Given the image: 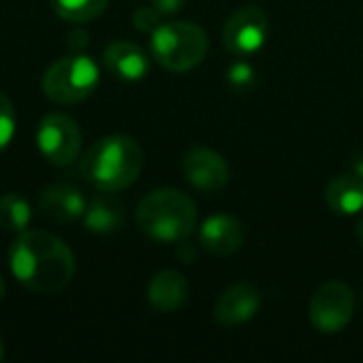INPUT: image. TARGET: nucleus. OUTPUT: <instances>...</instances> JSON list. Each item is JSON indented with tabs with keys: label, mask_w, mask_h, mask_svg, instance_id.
Listing matches in <instances>:
<instances>
[{
	"label": "nucleus",
	"mask_w": 363,
	"mask_h": 363,
	"mask_svg": "<svg viewBox=\"0 0 363 363\" xmlns=\"http://www.w3.org/2000/svg\"><path fill=\"white\" fill-rule=\"evenodd\" d=\"M351 170L363 181V151L353 155V160H351Z\"/></svg>",
	"instance_id": "nucleus-24"
},
{
	"label": "nucleus",
	"mask_w": 363,
	"mask_h": 363,
	"mask_svg": "<svg viewBox=\"0 0 363 363\" xmlns=\"http://www.w3.org/2000/svg\"><path fill=\"white\" fill-rule=\"evenodd\" d=\"M183 174L189 185L200 191H221L230 183V166L225 160L208 147H191L183 155Z\"/></svg>",
	"instance_id": "nucleus-9"
},
{
	"label": "nucleus",
	"mask_w": 363,
	"mask_h": 363,
	"mask_svg": "<svg viewBox=\"0 0 363 363\" xmlns=\"http://www.w3.org/2000/svg\"><path fill=\"white\" fill-rule=\"evenodd\" d=\"M104 66L111 74L123 81H140L149 72L147 53L128 40H117L104 49Z\"/></svg>",
	"instance_id": "nucleus-14"
},
{
	"label": "nucleus",
	"mask_w": 363,
	"mask_h": 363,
	"mask_svg": "<svg viewBox=\"0 0 363 363\" xmlns=\"http://www.w3.org/2000/svg\"><path fill=\"white\" fill-rule=\"evenodd\" d=\"M132 23L136 30L140 32H155L162 23V13L151 4V6H138L134 13H132Z\"/></svg>",
	"instance_id": "nucleus-21"
},
{
	"label": "nucleus",
	"mask_w": 363,
	"mask_h": 363,
	"mask_svg": "<svg viewBox=\"0 0 363 363\" xmlns=\"http://www.w3.org/2000/svg\"><path fill=\"white\" fill-rule=\"evenodd\" d=\"M100 83L98 64L83 53L55 60L43 77V91L57 104H77L89 98Z\"/></svg>",
	"instance_id": "nucleus-5"
},
{
	"label": "nucleus",
	"mask_w": 363,
	"mask_h": 363,
	"mask_svg": "<svg viewBox=\"0 0 363 363\" xmlns=\"http://www.w3.org/2000/svg\"><path fill=\"white\" fill-rule=\"evenodd\" d=\"M189 298V283L177 270L157 272L147 289V300L157 313H174Z\"/></svg>",
	"instance_id": "nucleus-13"
},
{
	"label": "nucleus",
	"mask_w": 363,
	"mask_h": 363,
	"mask_svg": "<svg viewBox=\"0 0 363 363\" xmlns=\"http://www.w3.org/2000/svg\"><path fill=\"white\" fill-rule=\"evenodd\" d=\"M4 294H6V287H4V281L0 279V302H2V298H4Z\"/></svg>",
	"instance_id": "nucleus-26"
},
{
	"label": "nucleus",
	"mask_w": 363,
	"mask_h": 363,
	"mask_svg": "<svg viewBox=\"0 0 363 363\" xmlns=\"http://www.w3.org/2000/svg\"><path fill=\"white\" fill-rule=\"evenodd\" d=\"M0 359H2V340H0Z\"/></svg>",
	"instance_id": "nucleus-27"
},
{
	"label": "nucleus",
	"mask_w": 363,
	"mask_h": 363,
	"mask_svg": "<svg viewBox=\"0 0 363 363\" xmlns=\"http://www.w3.org/2000/svg\"><path fill=\"white\" fill-rule=\"evenodd\" d=\"M228 81L234 89L238 91H247L253 87L255 83V70L251 68V64L247 62H236L234 66H230L228 70Z\"/></svg>",
	"instance_id": "nucleus-20"
},
{
	"label": "nucleus",
	"mask_w": 363,
	"mask_h": 363,
	"mask_svg": "<svg viewBox=\"0 0 363 363\" xmlns=\"http://www.w3.org/2000/svg\"><path fill=\"white\" fill-rule=\"evenodd\" d=\"M266 36H268V15L257 4H247L234 11L221 32L223 47L236 57H247L257 49H262Z\"/></svg>",
	"instance_id": "nucleus-8"
},
{
	"label": "nucleus",
	"mask_w": 363,
	"mask_h": 363,
	"mask_svg": "<svg viewBox=\"0 0 363 363\" xmlns=\"http://www.w3.org/2000/svg\"><path fill=\"white\" fill-rule=\"evenodd\" d=\"M32 221V211L26 198L19 194H4L0 198V230L11 234H21Z\"/></svg>",
	"instance_id": "nucleus-17"
},
{
	"label": "nucleus",
	"mask_w": 363,
	"mask_h": 363,
	"mask_svg": "<svg viewBox=\"0 0 363 363\" xmlns=\"http://www.w3.org/2000/svg\"><path fill=\"white\" fill-rule=\"evenodd\" d=\"M38 149L53 166H68L81 153V130L77 121L64 113H49L36 130Z\"/></svg>",
	"instance_id": "nucleus-7"
},
{
	"label": "nucleus",
	"mask_w": 363,
	"mask_h": 363,
	"mask_svg": "<svg viewBox=\"0 0 363 363\" xmlns=\"http://www.w3.org/2000/svg\"><path fill=\"white\" fill-rule=\"evenodd\" d=\"M198 221L194 200L179 189H155L136 208L138 228L157 242H181L191 236Z\"/></svg>",
	"instance_id": "nucleus-3"
},
{
	"label": "nucleus",
	"mask_w": 363,
	"mask_h": 363,
	"mask_svg": "<svg viewBox=\"0 0 363 363\" xmlns=\"http://www.w3.org/2000/svg\"><path fill=\"white\" fill-rule=\"evenodd\" d=\"M187 0H151V4L162 13V15H172L179 13L185 6Z\"/></svg>",
	"instance_id": "nucleus-23"
},
{
	"label": "nucleus",
	"mask_w": 363,
	"mask_h": 363,
	"mask_svg": "<svg viewBox=\"0 0 363 363\" xmlns=\"http://www.w3.org/2000/svg\"><path fill=\"white\" fill-rule=\"evenodd\" d=\"M245 225L232 215H213L200 228V245L213 257H230L245 245Z\"/></svg>",
	"instance_id": "nucleus-11"
},
{
	"label": "nucleus",
	"mask_w": 363,
	"mask_h": 363,
	"mask_svg": "<svg viewBox=\"0 0 363 363\" xmlns=\"http://www.w3.org/2000/svg\"><path fill=\"white\" fill-rule=\"evenodd\" d=\"M55 15L70 23H85L96 19L108 6V0H51Z\"/></svg>",
	"instance_id": "nucleus-18"
},
{
	"label": "nucleus",
	"mask_w": 363,
	"mask_h": 363,
	"mask_svg": "<svg viewBox=\"0 0 363 363\" xmlns=\"http://www.w3.org/2000/svg\"><path fill=\"white\" fill-rule=\"evenodd\" d=\"M355 313V294L342 281L323 283L311 298L308 317L317 332L338 334L342 332Z\"/></svg>",
	"instance_id": "nucleus-6"
},
{
	"label": "nucleus",
	"mask_w": 363,
	"mask_h": 363,
	"mask_svg": "<svg viewBox=\"0 0 363 363\" xmlns=\"http://www.w3.org/2000/svg\"><path fill=\"white\" fill-rule=\"evenodd\" d=\"M15 134V111L11 100L0 91V153L9 147Z\"/></svg>",
	"instance_id": "nucleus-19"
},
{
	"label": "nucleus",
	"mask_w": 363,
	"mask_h": 363,
	"mask_svg": "<svg viewBox=\"0 0 363 363\" xmlns=\"http://www.w3.org/2000/svg\"><path fill=\"white\" fill-rule=\"evenodd\" d=\"M15 279L36 294H60L74 274V257L64 240L43 230L17 234L9 251Z\"/></svg>",
	"instance_id": "nucleus-1"
},
{
	"label": "nucleus",
	"mask_w": 363,
	"mask_h": 363,
	"mask_svg": "<svg viewBox=\"0 0 363 363\" xmlns=\"http://www.w3.org/2000/svg\"><path fill=\"white\" fill-rule=\"evenodd\" d=\"M262 306V294L251 283H238L225 289L215 302V319L223 328L249 323Z\"/></svg>",
	"instance_id": "nucleus-10"
},
{
	"label": "nucleus",
	"mask_w": 363,
	"mask_h": 363,
	"mask_svg": "<svg viewBox=\"0 0 363 363\" xmlns=\"http://www.w3.org/2000/svg\"><path fill=\"white\" fill-rule=\"evenodd\" d=\"M38 206L45 217L66 223V221H77L79 217H83L87 202L77 187L57 183V185H49L47 189H43L38 198Z\"/></svg>",
	"instance_id": "nucleus-12"
},
{
	"label": "nucleus",
	"mask_w": 363,
	"mask_h": 363,
	"mask_svg": "<svg viewBox=\"0 0 363 363\" xmlns=\"http://www.w3.org/2000/svg\"><path fill=\"white\" fill-rule=\"evenodd\" d=\"M143 162V149L132 136L113 134L85 151L79 170L98 191L115 194L128 189L138 179Z\"/></svg>",
	"instance_id": "nucleus-2"
},
{
	"label": "nucleus",
	"mask_w": 363,
	"mask_h": 363,
	"mask_svg": "<svg viewBox=\"0 0 363 363\" xmlns=\"http://www.w3.org/2000/svg\"><path fill=\"white\" fill-rule=\"evenodd\" d=\"M328 206L336 215H357L363 211V181L355 174H338L325 191Z\"/></svg>",
	"instance_id": "nucleus-16"
},
{
	"label": "nucleus",
	"mask_w": 363,
	"mask_h": 363,
	"mask_svg": "<svg viewBox=\"0 0 363 363\" xmlns=\"http://www.w3.org/2000/svg\"><path fill=\"white\" fill-rule=\"evenodd\" d=\"M85 228L94 234H113L125 221V206L111 191L98 194L83 213Z\"/></svg>",
	"instance_id": "nucleus-15"
},
{
	"label": "nucleus",
	"mask_w": 363,
	"mask_h": 363,
	"mask_svg": "<svg viewBox=\"0 0 363 363\" xmlns=\"http://www.w3.org/2000/svg\"><path fill=\"white\" fill-rule=\"evenodd\" d=\"M357 238H359V242L363 245V217L359 219V225H357Z\"/></svg>",
	"instance_id": "nucleus-25"
},
{
	"label": "nucleus",
	"mask_w": 363,
	"mask_h": 363,
	"mask_svg": "<svg viewBox=\"0 0 363 363\" xmlns=\"http://www.w3.org/2000/svg\"><path fill=\"white\" fill-rule=\"evenodd\" d=\"M208 51L206 32L194 21H168L151 34V53L170 72L196 68Z\"/></svg>",
	"instance_id": "nucleus-4"
},
{
	"label": "nucleus",
	"mask_w": 363,
	"mask_h": 363,
	"mask_svg": "<svg viewBox=\"0 0 363 363\" xmlns=\"http://www.w3.org/2000/svg\"><path fill=\"white\" fill-rule=\"evenodd\" d=\"M179 247H177V257L183 262V264H194L196 259H198V249L191 245V242H187V238L185 240H181V242H177Z\"/></svg>",
	"instance_id": "nucleus-22"
}]
</instances>
